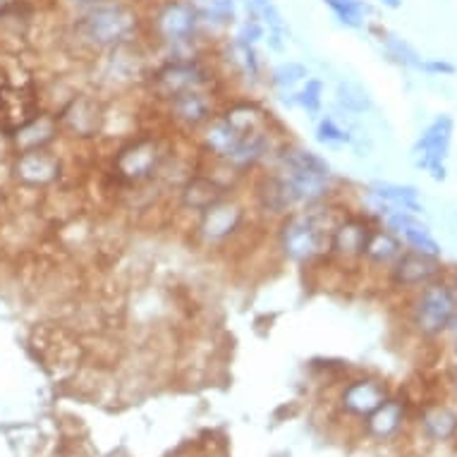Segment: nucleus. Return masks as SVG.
Masks as SVG:
<instances>
[{"label": "nucleus", "mask_w": 457, "mask_h": 457, "mask_svg": "<svg viewBox=\"0 0 457 457\" xmlns=\"http://www.w3.org/2000/svg\"><path fill=\"white\" fill-rule=\"evenodd\" d=\"M273 0H240V10L242 15L245 17H259L262 15V10L266 8V5H270Z\"/></svg>", "instance_id": "31"}, {"label": "nucleus", "mask_w": 457, "mask_h": 457, "mask_svg": "<svg viewBox=\"0 0 457 457\" xmlns=\"http://www.w3.org/2000/svg\"><path fill=\"white\" fill-rule=\"evenodd\" d=\"M421 72L428 77H450L455 75L457 68L450 61H445V58H424Z\"/></svg>", "instance_id": "29"}, {"label": "nucleus", "mask_w": 457, "mask_h": 457, "mask_svg": "<svg viewBox=\"0 0 457 457\" xmlns=\"http://www.w3.org/2000/svg\"><path fill=\"white\" fill-rule=\"evenodd\" d=\"M420 427L428 441L434 443H448L457 438V410L445 405V403H436L428 405L420 417Z\"/></svg>", "instance_id": "23"}, {"label": "nucleus", "mask_w": 457, "mask_h": 457, "mask_svg": "<svg viewBox=\"0 0 457 457\" xmlns=\"http://www.w3.org/2000/svg\"><path fill=\"white\" fill-rule=\"evenodd\" d=\"M345 209L343 196L333 202L297 209L278 218L273 230V254L285 266L302 270H316L328 259L330 228Z\"/></svg>", "instance_id": "4"}, {"label": "nucleus", "mask_w": 457, "mask_h": 457, "mask_svg": "<svg viewBox=\"0 0 457 457\" xmlns=\"http://www.w3.org/2000/svg\"><path fill=\"white\" fill-rule=\"evenodd\" d=\"M445 273H448V269L443 266L441 259H431V256L405 249L397 256V262L390 266L388 273L383 276V285L405 297V295L420 290V287L428 285L436 278L445 276Z\"/></svg>", "instance_id": "15"}, {"label": "nucleus", "mask_w": 457, "mask_h": 457, "mask_svg": "<svg viewBox=\"0 0 457 457\" xmlns=\"http://www.w3.org/2000/svg\"><path fill=\"white\" fill-rule=\"evenodd\" d=\"M333 101H336V111L345 112L350 118L367 115L374 108V98L367 87L360 79H350V77L337 79L336 89H333Z\"/></svg>", "instance_id": "24"}, {"label": "nucleus", "mask_w": 457, "mask_h": 457, "mask_svg": "<svg viewBox=\"0 0 457 457\" xmlns=\"http://www.w3.org/2000/svg\"><path fill=\"white\" fill-rule=\"evenodd\" d=\"M361 209L367 216H371L376 223H381L390 211H410L421 216L424 204H421L420 189L414 185H403V182L390 180H371L361 187Z\"/></svg>", "instance_id": "14"}, {"label": "nucleus", "mask_w": 457, "mask_h": 457, "mask_svg": "<svg viewBox=\"0 0 457 457\" xmlns=\"http://www.w3.org/2000/svg\"><path fill=\"white\" fill-rule=\"evenodd\" d=\"M323 105H326V82L321 77L309 75L293 91V108H300L302 112H307L312 120H316L323 112Z\"/></svg>", "instance_id": "28"}, {"label": "nucleus", "mask_w": 457, "mask_h": 457, "mask_svg": "<svg viewBox=\"0 0 457 457\" xmlns=\"http://www.w3.org/2000/svg\"><path fill=\"white\" fill-rule=\"evenodd\" d=\"M450 278H453V283H455V287H457V269L450 270Z\"/></svg>", "instance_id": "36"}, {"label": "nucleus", "mask_w": 457, "mask_h": 457, "mask_svg": "<svg viewBox=\"0 0 457 457\" xmlns=\"http://www.w3.org/2000/svg\"><path fill=\"white\" fill-rule=\"evenodd\" d=\"M17 178L31 187H46L61 178V158L46 149H27L17 158Z\"/></svg>", "instance_id": "20"}, {"label": "nucleus", "mask_w": 457, "mask_h": 457, "mask_svg": "<svg viewBox=\"0 0 457 457\" xmlns=\"http://www.w3.org/2000/svg\"><path fill=\"white\" fill-rule=\"evenodd\" d=\"M309 75H312V72H309V68L304 62L285 58V61L276 62V65H270V68L266 70V82H263V87H266L273 96H285V94H293Z\"/></svg>", "instance_id": "25"}, {"label": "nucleus", "mask_w": 457, "mask_h": 457, "mask_svg": "<svg viewBox=\"0 0 457 457\" xmlns=\"http://www.w3.org/2000/svg\"><path fill=\"white\" fill-rule=\"evenodd\" d=\"M58 3V8H62L65 12H68V20L70 17L79 15V12H84V10L94 8L96 3H101V0H55Z\"/></svg>", "instance_id": "30"}, {"label": "nucleus", "mask_w": 457, "mask_h": 457, "mask_svg": "<svg viewBox=\"0 0 457 457\" xmlns=\"http://www.w3.org/2000/svg\"><path fill=\"white\" fill-rule=\"evenodd\" d=\"M448 360L450 369H457V345H448Z\"/></svg>", "instance_id": "34"}, {"label": "nucleus", "mask_w": 457, "mask_h": 457, "mask_svg": "<svg viewBox=\"0 0 457 457\" xmlns=\"http://www.w3.org/2000/svg\"><path fill=\"white\" fill-rule=\"evenodd\" d=\"M254 225L263 223L256 216L254 206L249 202L247 195L242 192H230L216 204H211L209 209L202 211L199 216L189 225V240L196 249H202L206 254H230L242 242L249 240V233Z\"/></svg>", "instance_id": "6"}, {"label": "nucleus", "mask_w": 457, "mask_h": 457, "mask_svg": "<svg viewBox=\"0 0 457 457\" xmlns=\"http://www.w3.org/2000/svg\"><path fill=\"white\" fill-rule=\"evenodd\" d=\"M249 202L263 223L297 209L340 199V180L326 156L285 139L269 163L249 178Z\"/></svg>", "instance_id": "1"}, {"label": "nucleus", "mask_w": 457, "mask_h": 457, "mask_svg": "<svg viewBox=\"0 0 457 457\" xmlns=\"http://www.w3.org/2000/svg\"><path fill=\"white\" fill-rule=\"evenodd\" d=\"M144 44L154 61L213 51L189 0H144Z\"/></svg>", "instance_id": "5"}, {"label": "nucleus", "mask_w": 457, "mask_h": 457, "mask_svg": "<svg viewBox=\"0 0 457 457\" xmlns=\"http://www.w3.org/2000/svg\"><path fill=\"white\" fill-rule=\"evenodd\" d=\"M105 108L108 98L101 96L98 91H77L68 98L58 115V128H62L77 142H91V139H104L105 129Z\"/></svg>", "instance_id": "13"}, {"label": "nucleus", "mask_w": 457, "mask_h": 457, "mask_svg": "<svg viewBox=\"0 0 457 457\" xmlns=\"http://www.w3.org/2000/svg\"><path fill=\"white\" fill-rule=\"evenodd\" d=\"M196 89H228V82L218 65L216 46L213 51L196 53L187 58L154 61L139 94L149 101L151 108H156L168 98Z\"/></svg>", "instance_id": "7"}, {"label": "nucleus", "mask_w": 457, "mask_h": 457, "mask_svg": "<svg viewBox=\"0 0 457 457\" xmlns=\"http://www.w3.org/2000/svg\"><path fill=\"white\" fill-rule=\"evenodd\" d=\"M407 420V405L405 400H397V397H386L381 405L376 407L374 412L369 414L364 424H367L369 436H374L378 441L393 438L400 434V428Z\"/></svg>", "instance_id": "21"}, {"label": "nucleus", "mask_w": 457, "mask_h": 457, "mask_svg": "<svg viewBox=\"0 0 457 457\" xmlns=\"http://www.w3.org/2000/svg\"><path fill=\"white\" fill-rule=\"evenodd\" d=\"M383 228H388L390 233L397 235L405 249L417 252V254L431 256V259H441L443 249L441 242L436 240L431 228L427 220H421V216L410 213V211H390L388 216L381 220Z\"/></svg>", "instance_id": "16"}, {"label": "nucleus", "mask_w": 457, "mask_h": 457, "mask_svg": "<svg viewBox=\"0 0 457 457\" xmlns=\"http://www.w3.org/2000/svg\"><path fill=\"white\" fill-rule=\"evenodd\" d=\"M378 44H381V51L383 55H386V61H390L393 65H397V68L421 72L424 55H421L407 38L397 37V34H393V31L388 29H378Z\"/></svg>", "instance_id": "26"}, {"label": "nucleus", "mask_w": 457, "mask_h": 457, "mask_svg": "<svg viewBox=\"0 0 457 457\" xmlns=\"http://www.w3.org/2000/svg\"><path fill=\"white\" fill-rule=\"evenodd\" d=\"M386 397H388L386 381L376 378V376H357L353 381H347L340 390V407L350 417L367 420Z\"/></svg>", "instance_id": "18"}, {"label": "nucleus", "mask_w": 457, "mask_h": 457, "mask_svg": "<svg viewBox=\"0 0 457 457\" xmlns=\"http://www.w3.org/2000/svg\"><path fill=\"white\" fill-rule=\"evenodd\" d=\"M189 5L195 8L206 37L213 44L228 37L235 24L240 22V0H189Z\"/></svg>", "instance_id": "19"}, {"label": "nucleus", "mask_w": 457, "mask_h": 457, "mask_svg": "<svg viewBox=\"0 0 457 457\" xmlns=\"http://www.w3.org/2000/svg\"><path fill=\"white\" fill-rule=\"evenodd\" d=\"M450 390H453V395L457 397V369H453V371H450Z\"/></svg>", "instance_id": "35"}, {"label": "nucleus", "mask_w": 457, "mask_h": 457, "mask_svg": "<svg viewBox=\"0 0 457 457\" xmlns=\"http://www.w3.org/2000/svg\"><path fill=\"white\" fill-rule=\"evenodd\" d=\"M225 91L228 89H196L168 98L154 108L158 115V125H163L175 137L195 139L216 118V112L225 101Z\"/></svg>", "instance_id": "11"}, {"label": "nucleus", "mask_w": 457, "mask_h": 457, "mask_svg": "<svg viewBox=\"0 0 457 457\" xmlns=\"http://www.w3.org/2000/svg\"><path fill=\"white\" fill-rule=\"evenodd\" d=\"M378 5H383L386 10H397L403 5V0H376Z\"/></svg>", "instance_id": "33"}, {"label": "nucleus", "mask_w": 457, "mask_h": 457, "mask_svg": "<svg viewBox=\"0 0 457 457\" xmlns=\"http://www.w3.org/2000/svg\"><path fill=\"white\" fill-rule=\"evenodd\" d=\"M405 252L403 240L393 235L388 228H383L381 223L374 225V230L369 235L367 249L361 256L360 276H371L383 280V276L388 273V269L397 262V256Z\"/></svg>", "instance_id": "17"}, {"label": "nucleus", "mask_w": 457, "mask_h": 457, "mask_svg": "<svg viewBox=\"0 0 457 457\" xmlns=\"http://www.w3.org/2000/svg\"><path fill=\"white\" fill-rule=\"evenodd\" d=\"M151 62H154V55L144 41L104 53L96 61L89 62L91 75H94V91L105 98L137 94L149 75Z\"/></svg>", "instance_id": "9"}, {"label": "nucleus", "mask_w": 457, "mask_h": 457, "mask_svg": "<svg viewBox=\"0 0 457 457\" xmlns=\"http://www.w3.org/2000/svg\"><path fill=\"white\" fill-rule=\"evenodd\" d=\"M321 3L345 29H364L371 17V5L367 0H321Z\"/></svg>", "instance_id": "27"}, {"label": "nucleus", "mask_w": 457, "mask_h": 457, "mask_svg": "<svg viewBox=\"0 0 457 457\" xmlns=\"http://www.w3.org/2000/svg\"><path fill=\"white\" fill-rule=\"evenodd\" d=\"M403 300V326L424 343H438L457 312V287L448 270Z\"/></svg>", "instance_id": "8"}, {"label": "nucleus", "mask_w": 457, "mask_h": 457, "mask_svg": "<svg viewBox=\"0 0 457 457\" xmlns=\"http://www.w3.org/2000/svg\"><path fill=\"white\" fill-rule=\"evenodd\" d=\"M353 118L345 112H321L314 122V139L326 149H345L354 139Z\"/></svg>", "instance_id": "22"}, {"label": "nucleus", "mask_w": 457, "mask_h": 457, "mask_svg": "<svg viewBox=\"0 0 457 457\" xmlns=\"http://www.w3.org/2000/svg\"><path fill=\"white\" fill-rule=\"evenodd\" d=\"M173 132L163 125L139 128L132 135L111 142V154L105 156V185L111 196H128L161 189L163 170L175 156Z\"/></svg>", "instance_id": "2"}, {"label": "nucleus", "mask_w": 457, "mask_h": 457, "mask_svg": "<svg viewBox=\"0 0 457 457\" xmlns=\"http://www.w3.org/2000/svg\"><path fill=\"white\" fill-rule=\"evenodd\" d=\"M376 220L367 216L357 206H345L336 218L330 228L328 237V259L319 266L330 273H337L340 278L360 276L361 256L367 249V240L374 230Z\"/></svg>", "instance_id": "10"}, {"label": "nucleus", "mask_w": 457, "mask_h": 457, "mask_svg": "<svg viewBox=\"0 0 457 457\" xmlns=\"http://www.w3.org/2000/svg\"><path fill=\"white\" fill-rule=\"evenodd\" d=\"M68 41L77 55H98L144 41V0H101L94 8L70 17Z\"/></svg>", "instance_id": "3"}, {"label": "nucleus", "mask_w": 457, "mask_h": 457, "mask_svg": "<svg viewBox=\"0 0 457 457\" xmlns=\"http://www.w3.org/2000/svg\"><path fill=\"white\" fill-rule=\"evenodd\" d=\"M445 345H457V312L450 316L448 326H445V333L441 337Z\"/></svg>", "instance_id": "32"}, {"label": "nucleus", "mask_w": 457, "mask_h": 457, "mask_svg": "<svg viewBox=\"0 0 457 457\" xmlns=\"http://www.w3.org/2000/svg\"><path fill=\"white\" fill-rule=\"evenodd\" d=\"M455 135V120L448 112L436 115L427 128L421 129L417 142L412 144L414 165L421 173H427L434 182L448 180V158Z\"/></svg>", "instance_id": "12"}]
</instances>
